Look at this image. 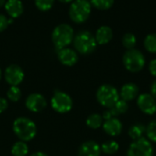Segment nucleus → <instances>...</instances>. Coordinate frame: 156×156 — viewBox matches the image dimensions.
<instances>
[{"mask_svg": "<svg viewBox=\"0 0 156 156\" xmlns=\"http://www.w3.org/2000/svg\"><path fill=\"white\" fill-rule=\"evenodd\" d=\"M119 94H120L121 99H122L126 102H129V101H132L138 97L139 87L134 83H126L122 86Z\"/></svg>", "mask_w": 156, "mask_h": 156, "instance_id": "13", "label": "nucleus"}, {"mask_svg": "<svg viewBox=\"0 0 156 156\" xmlns=\"http://www.w3.org/2000/svg\"><path fill=\"white\" fill-rule=\"evenodd\" d=\"M122 63L125 69L131 73L141 72L145 65V57L144 53L137 50H127L122 57Z\"/></svg>", "mask_w": 156, "mask_h": 156, "instance_id": "4", "label": "nucleus"}, {"mask_svg": "<svg viewBox=\"0 0 156 156\" xmlns=\"http://www.w3.org/2000/svg\"><path fill=\"white\" fill-rule=\"evenodd\" d=\"M5 78L11 86H17L24 79V72L20 66L11 64L5 71Z\"/></svg>", "mask_w": 156, "mask_h": 156, "instance_id": "10", "label": "nucleus"}, {"mask_svg": "<svg viewBox=\"0 0 156 156\" xmlns=\"http://www.w3.org/2000/svg\"><path fill=\"white\" fill-rule=\"evenodd\" d=\"M102 129L105 131L106 134L112 137H117L119 136L123 129L122 121L117 118H112L110 120H107L102 124Z\"/></svg>", "mask_w": 156, "mask_h": 156, "instance_id": "12", "label": "nucleus"}, {"mask_svg": "<svg viewBox=\"0 0 156 156\" xmlns=\"http://www.w3.org/2000/svg\"><path fill=\"white\" fill-rule=\"evenodd\" d=\"M1 76H2V72H1V69H0V79H1Z\"/></svg>", "mask_w": 156, "mask_h": 156, "instance_id": "36", "label": "nucleus"}, {"mask_svg": "<svg viewBox=\"0 0 156 156\" xmlns=\"http://www.w3.org/2000/svg\"><path fill=\"white\" fill-rule=\"evenodd\" d=\"M47 106L45 97L37 93L29 95L26 99V107L32 112H40Z\"/></svg>", "mask_w": 156, "mask_h": 156, "instance_id": "11", "label": "nucleus"}, {"mask_svg": "<svg viewBox=\"0 0 156 156\" xmlns=\"http://www.w3.org/2000/svg\"><path fill=\"white\" fill-rule=\"evenodd\" d=\"M74 38V30L69 24L62 23L58 25L52 32V41L58 50L66 48L71 43Z\"/></svg>", "mask_w": 156, "mask_h": 156, "instance_id": "2", "label": "nucleus"}, {"mask_svg": "<svg viewBox=\"0 0 156 156\" xmlns=\"http://www.w3.org/2000/svg\"><path fill=\"white\" fill-rule=\"evenodd\" d=\"M7 20L8 19L6 18L5 16L0 14V32L4 31L7 28V26H8V21Z\"/></svg>", "mask_w": 156, "mask_h": 156, "instance_id": "29", "label": "nucleus"}, {"mask_svg": "<svg viewBox=\"0 0 156 156\" xmlns=\"http://www.w3.org/2000/svg\"><path fill=\"white\" fill-rule=\"evenodd\" d=\"M7 106H8V104H7L6 99L0 97V113L4 112L7 108Z\"/></svg>", "mask_w": 156, "mask_h": 156, "instance_id": "31", "label": "nucleus"}, {"mask_svg": "<svg viewBox=\"0 0 156 156\" xmlns=\"http://www.w3.org/2000/svg\"><path fill=\"white\" fill-rule=\"evenodd\" d=\"M13 131L15 134L22 141L28 142L35 138L37 134L36 124L29 119L22 117L17 118L13 123Z\"/></svg>", "mask_w": 156, "mask_h": 156, "instance_id": "1", "label": "nucleus"}, {"mask_svg": "<svg viewBox=\"0 0 156 156\" xmlns=\"http://www.w3.org/2000/svg\"><path fill=\"white\" fill-rule=\"evenodd\" d=\"M113 38V31L112 28L109 26H101L100 27L95 34V40L97 44L104 45L109 43Z\"/></svg>", "mask_w": 156, "mask_h": 156, "instance_id": "16", "label": "nucleus"}, {"mask_svg": "<svg viewBox=\"0 0 156 156\" xmlns=\"http://www.w3.org/2000/svg\"><path fill=\"white\" fill-rule=\"evenodd\" d=\"M73 43L75 49L80 54H90L93 52L97 47L95 36L88 30H81L78 32L74 37Z\"/></svg>", "mask_w": 156, "mask_h": 156, "instance_id": "3", "label": "nucleus"}, {"mask_svg": "<svg viewBox=\"0 0 156 156\" xmlns=\"http://www.w3.org/2000/svg\"><path fill=\"white\" fill-rule=\"evenodd\" d=\"M154 154L152 143L144 137L133 141L127 150V156H154Z\"/></svg>", "mask_w": 156, "mask_h": 156, "instance_id": "7", "label": "nucleus"}, {"mask_svg": "<svg viewBox=\"0 0 156 156\" xmlns=\"http://www.w3.org/2000/svg\"><path fill=\"white\" fill-rule=\"evenodd\" d=\"M6 96L7 98L12 102H17L21 98V90L18 86H11L8 89Z\"/></svg>", "mask_w": 156, "mask_h": 156, "instance_id": "27", "label": "nucleus"}, {"mask_svg": "<svg viewBox=\"0 0 156 156\" xmlns=\"http://www.w3.org/2000/svg\"><path fill=\"white\" fill-rule=\"evenodd\" d=\"M30 156H48L46 154L44 153H41V152H37V153H34L33 154H31Z\"/></svg>", "mask_w": 156, "mask_h": 156, "instance_id": "33", "label": "nucleus"}, {"mask_svg": "<svg viewBox=\"0 0 156 156\" xmlns=\"http://www.w3.org/2000/svg\"><path fill=\"white\" fill-rule=\"evenodd\" d=\"M145 133H146L147 139L151 143H156V120H154L149 122V124L146 127Z\"/></svg>", "mask_w": 156, "mask_h": 156, "instance_id": "26", "label": "nucleus"}, {"mask_svg": "<svg viewBox=\"0 0 156 156\" xmlns=\"http://www.w3.org/2000/svg\"><path fill=\"white\" fill-rule=\"evenodd\" d=\"M137 106L139 109L146 115H154L156 113V99L150 93H144L137 97Z\"/></svg>", "mask_w": 156, "mask_h": 156, "instance_id": "9", "label": "nucleus"}, {"mask_svg": "<svg viewBox=\"0 0 156 156\" xmlns=\"http://www.w3.org/2000/svg\"><path fill=\"white\" fill-rule=\"evenodd\" d=\"M52 108L58 113L69 112L73 106L71 97L65 92L56 91L51 99Z\"/></svg>", "mask_w": 156, "mask_h": 156, "instance_id": "8", "label": "nucleus"}, {"mask_svg": "<svg viewBox=\"0 0 156 156\" xmlns=\"http://www.w3.org/2000/svg\"><path fill=\"white\" fill-rule=\"evenodd\" d=\"M91 12V5L88 0H75L71 3L69 10L70 19L77 23L81 24L85 22Z\"/></svg>", "mask_w": 156, "mask_h": 156, "instance_id": "6", "label": "nucleus"}, {"mask_svg": "<svg viewBox=\"0 0 156 156\" xmlns=\"http://www.w3.org/2000/svg\"><path fill=\"white\" fill-rule=\"evenodd\" d=\"M129 106H128V102L122 100V99H119L117 101V103L111 108H108V110L110 111L111 115L112 118H117L119 115L124 114L128 111Z\"/></svg>", "mask_w": 156, "mask_h": 156, "instance_id": "18", "label": "nucleus"}, {"mask_svg": "<svg viewBox=\"0 0 156 156\" xmlns=\"http://www.w3.org/2000/svg\"><path fill=\"white\" fill-rule=\"evenodd\" d=\"M58 57L59 62L67 66H72L77 63L79 60V56L77 52L69 48H63L58 51Z\"/></svg>", "mask_w": 156, "mask_h": 156, "instance_id": "15", "label": "nucleus"}, {"mask_svg": "<svg viewBox=\"0 0 156 156\" xmlns=\"http://www.w3.org/2000/svg\"><path fill=\"white\" fill-rule=\"evenodd\" d=\"M149 72L156 78V59H154L149 63Z\"/></svg>", "mask_w": 156, "mask_h": 156, "instance_id": "30", "label": "nucleus"}, {"mask_svg": "<svg viewBox=\"0 0 156 156\" xmlns=\"http://www.w3.org/2000/svg\"><path fill=\"white\" fill-rule=\"evenodd\" d=\"M60 2H62V3H69V2H71L72 0H59Z\"/></svg>", "mask_w": 156, "mask_h": 156, "instance_id": "35", "label": "nucleus"}, {"mask_svg": "<svg viewBox=\"0 0 156 156\" xmlns=\"http://www.w3.org/2000/svg\"><path fill=\"white\" fill-rule=\"evenodd\" d=\"M54 0H35L36 6L41 11H48L53 6Z\"/></svg>", "mask_w": 156, "mask_h": 156, "instance_id": "28", "label": "nucleus"}, {"mask_svg": "<svg viewBox=\"0 0 156 156\" xmlns=\"http://www.w3.org/2000/svg\"><path fill=\"white\" fill-rule=\"evenodd\" d=\"M5 3H6V1L5 0H0V7L1 6H5Z\"/></svg>", "mask_w": 156, "mask_h": 156, "instance_id": "34", "label": "nucleus"}, {"mask_svg": "<svg viewBox=\"0 0 156 156\" xmlns=\"http://www.w3.org/2000/svg\"><path fill=\"white\" fill-rule=\"evenodd\" d=\"M122 42V45L127 50H132V49H134L137 40H136V37L134 34H133L131 32H127L123 35Z\"/></svg>", "mask_w": 156, "mask_h": 156, "instance_id": "24", "label": "nucleus"}, {"mask_svg": "<svg viewBox=\"0 0 156 156\" xmlns=\"http://www.w3.org/2000/svg\"><path fill=\"white\" fill-rule=\"evenodd\" d=\"M86 124L89 128L93 129V130H97V129L102 127V124H103L102 116L98 114V113H93L87 118Z\"/></svg>", "mask_w": 156, "mask_h": 156, "instance_id": "20", "label": "nucleus"}, {"mask_svg": "<svg viewBox=\"0 0 156 156\" xmlns=\"http://www.w3.org/2000/svg\"><path fill=\"white\" fill-rule=\"evenodd\" d=\"M150 90H151V93L150 94L156 99V79L152 83Z\"/></svg>", "mask_w": 156, "mask_h": 156, "instance_id": "32", "label": "nucleus"}, {"mask_svg": "<svg viewBox=\"0 0 156 156\" xmlns=\"http://www.w3.org/2000/svg\"><path fill=\"white\" fill-rule=\"evenodd\" d=\"M101 153V146L96 142L87 141L80 146L78 156H100Z\"/></svg>", "mask_w": 156, "mask_h": 156, "instance_id": "14", "label": "nucleus"}, {"mask_svg": "<svg viewBox=\"0 0 156 156\" xmlns=\"http://www.w3.org/2000/svg\"><path fill=\"white\" fill-rule=\"evenodd\" d=\"M144 48L151 53H156V33L148 34L144 40Z\"/></svg>", "mask_w": 156, "mask_h": 156, "instance_id": "23", "label": "nucleus"}, {"mask_svg": "<svg viewBox=\"0 0 156 156\" xmlns=\"http://www.w3.org/2000/svg\"><path fill=\"white\" fill-rule=\"evenodd\" d=\"M119 143L113 140H109L104 142L101 146V150L103 154H108V155H112L114 154H116L119 150Z\"/></svg>", "mask_w": 156, "mask_h": 156, "instance_id": "21", "label": "nucleus"}, {"mask_svg": "<svg viewBox=\"0 0 156 156\" xmlns=\"http://www.w3.org/2000/svg\"><path fill=\"white\" fill-rule=\"evenodd\" d=\"M11 153L14 156H26L28 153V147L25 142H16L12 146Z\"/></svg>", "mask_w": 156, "mask_h": 156, "instance_id": "22", "label": "nucleus"}, {"mask_svg": "<svg viewBox=\"0 0 156 156\" xmlns=\"http://www.w3.org/2000/svg\"><path fill=\"white\" fill-rule=\"evenodd\" d=\"M96 98L99 104H101L102 107L106 108H111L120 99V94L115 86L105 84L98 88Z\"/></svg>", "mask_w": 156, "mask_h": 156, "instance_id": "5", "label": "nucleus"}, {"mask_svg": "<svg viewBox=\"0 0 156 156\" xmlns=\"http://www.w3.org/2000/svg\"><path fill=\"white\" fill-rule=\"evenodd\" d=\"M5 8L12 18H16L21 16L24 10L23 4L20 0H7L5 5Z\"/></svg>", "mask_w": 156, "mask_h": 156, "instance_id": "17", "label": "nucleus"}, {"mask_svg": "<svg viewBox=\"0 0 156 156\" xmlns=\"http://www.w3.org/2000/svg\"><path fill=\"white\" fill-rule=\"evenodd\" d=\"M146 131V127L142 124V123H135L133 124L129 130H128V135L130 136V138L133 141H136L140 138L143 137L144 133H145Z\"/></svg>", "mask_w": 156, "mask_h": 156, "instance_id": "19", "label": "nucleus"}, {"mask_svg": "<svg viewBox=\"0 0 156 156\" xmlns=\"http://www.w3.org/2000/svg\"><path fill=\"white\" fill-rule=\"evenodd\" d=\"M90 3L99 10H108L114 5V0H90Z\"/></svg>", "mask_w": 156, "mask_h": 156, "instance_id": "25", "label": "nucleus"}]
</instances>
